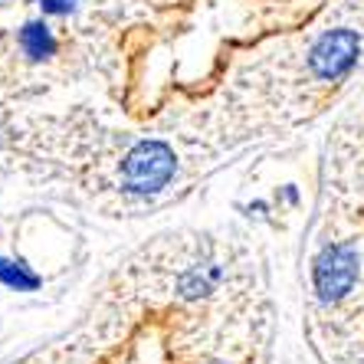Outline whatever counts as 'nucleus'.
Masks as SVG:
<instances>
[{
  "mask_svg": "<svg viewBox=\"0 0 364 364\" xmlns=\"http://www.w3.org/2000/svg\"><path fill=\"white\" fill-rule=\"evenodd\" d=\"M174 154L164 141H138L125 158V184L138 194H154L174 178Z\"/></svg>",
  "mask_w": 364,
  "mask_h": 364,
  "instance_id": "nucleus-2",
  "label": "nucleus"
},
{
  "mask_svg": "<svg viewBox=\"0 0 364 364\" xmlns=\"http://www.w3.org/2000/svg\"><path fill=\"white\" fill-rule=\"evenodd\" d=\"M0 279L10 282V286H23V289H33V286H36L33 276H26V272H20L17 266L4 263V259H0Z\"/></svg>",
  "mask_w": 364,
  "mask_h": 364,
  "instance_id": "nucleus-5",
  "label": "nucleus"
},
{
  "mask_svg": "<svg viewBox=\"0 0 364 364\" xmlns=\"http://www.w3.org/2000/svg\"><path fill=\"white\" fill-rule=\"evenodd\" d=\"M358 250L351 243H328L312 263V289L322 302H341L358 286Z\"/></svg>",
  "mask_w": 364,
  "mask_h": 364,
  "instance_id": "nucleus-1",
  "label": "nucleus"
},
{
  "mask_svg": "<svg viewBox=\"0 0 364 364\" xmlns=\"http://www.w3.org/2000/svg\"><path fill=\"white\" fill-rule=\"evenodd\" d=\"M213 282H217V272L213 269H203V272L194 269L181 279V292H184V296H200V292H210Z\"/></svg>",
  "mask_w": 364,
  "mask_h": 364,
  "instance_id": "nucleus-4",
  "label": "nucleus"
},
{
  "mask_svg": "<svg viewBox=\"0 0 364 364\" xmlns=\"http://www.w3.org/2000/svg\"><path fill=\"white\" fill-rule=\"evenodd\" d=\"M43 10H50V14H66L69 0H43Z\"/></svg>",
  "mask_w": 364,
  "mask_h": 364,
  "instance_id": "nucleus-6",
  "label": "nucleus"
},
{
  "mask_svg": "<svg viewBox=\"0 0 364 364\" xmlns=\"http://www.w3.org/2000/svg\"><path fill=\"white\" fill-rule=\"evenodd\" d=\"M20 46H23V53L30 60H46V56L56 53V40H53L46 23H26L20 30Z\"/></svg>",
  "mask_w": 364,
  "mask_h": 364,
  "instance_id": "nucleus-3",
  "label": "nucleus"
}]
</instances>
